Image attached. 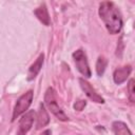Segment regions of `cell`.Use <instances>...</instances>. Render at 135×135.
Listing matches in <instances>:
<instances>
[{
  "instance_id": "cell-1",
  "label": "cell",
  "mask_w": 135,
  "mask_h": 135,
  "mask_svg": "<svg viewBox=\"0 0 135 135\" xmlns=\"http://www.w3.org/2000/svg\"><path fill=\"white\" fill-rule=\"evenodd\" d=\"M98 14L103 21L108 32L112 35L118 34L122 27V16L116 4L112 1H103L99 4Z\"/></svg>"
},
{
  "instance_id": "cell-2",
  "label": "cell",
  "mask_w": 135,
  "mask_h": 135,
  "mask_svg": "<svg viewBox=\"0 0 135 135\" xmlns=\"http://www.w3.org/2000/svg\"><path fill=\"white\" fill-rule=\"evenodd\" d=\"M44 103L51 111L53 115H55L59 120L61 121H66L69 117L65 115V113L62 111V109L59 107L56 98V93L53 88H49L44 94Z\"/></svg>"
},
{
  "instance_id": "cell-3",
  "label": "cell",
  "mask_w": 135,
  "mask_h": 135,
  "mask_svg": "<svg viewBox=\"0 0 135 135\" xmlns=\"http://www.w3.org/2000/svg\"><path fill=\"white\" fill-rule=\"evenodd\" d=\"M33 97H34V93H33L32 90H30L26 93L22 94L17 99V102H16L15 108H14V111H13V118H12L13 121L16 120L20 115H22L23 113H25L27 111V109L32 104Z\"/></svg>"
},
{
  "instance_id": "cell-4",
  "label": "cell",
  "mask_w": 135,
  "mask_h": 135,
  "mask_svg": "<svg viewBox=\"0 0 135 135\" xmlns=\"http://www.w3.org/2000/svg\"><path fill=\"white\" fill-rule=\"evenodd\" d=\"M73 59H74V62H75V65L77 68V70L80 72V74L86 78L91 77L92 73H91V69L89 66V62H88V59H86V55L85 53L79 49L77 51H75L73 53Z\"/></svg>"
},
{
  "instance_id": "cell-5",
  "label": "cell",
  "mask_w": 135,
  "mask_h": 135,
  "mask_svg": "<svg viewBox=\"0 0 135 135\" xmlns=\"http://www.w3.org/2000/svg\"><path fill=\"white\" fill-rule=\"evenodd\" d=\"M36 119V113L35 111H28L26 112L20 119L19 121V128H18V132L17 135H25L31 128L33 127V123Z\"/></svg>"
},
{
  "instance_id": "cell-6",
  "label": "cell",
  "mask_w": 135,
  "mask_h": 135,
  "mask_svg": "<svg viewBox=\"0 0 135 135\" xmlns=\"http://www.w3.org/2000/svg\"><path fill=\"white\" fill-rule=\"evenodd\" d=\"M79 84L82 89V91L84 92V94L94 102H97V103H103L104 102V99L95 91V89L91 85L90 82H88L85 79L83 78H79Z\"/></svg>"
},
{
  "instance_id": "cell-7",
  "label": "cell",
  "mask_w": 135,
  "mask_h": 135,
  "mask_svg": "<svg viewBox=\"0 0 135 135\" xmlns=\"http://www.w3.org/2000/svg\"><path fill=\"white\" fill-rule=\"evenodd\" d=\"M131 71H132L131 65H123L121 68L116 69L114 71V74H113L114 82L117 84H121L122 82H124L128 79V77L130 76Z\"/></svg>"
},
{
  "instance_id": "cell-8",
  "label": "cell",
  "mask_w": 135,
  "mask_h": 135,
  "mask_svg": "<svg viewBox=\"0 0 135 135\" xmlns=\"http://www.w3.org/2000/svg\"><path fill=\"white\" fill-rule=\"evenodd\" d=\"M43 61H44V55L40 54L39 57L36 59V61L28 69V72H27V80L28 81L33 80L39 74V72L41 71V68L43 65Z\"/></svg>"
},
{
  "instance_id": "cell-9",
  "label": "cell",
  "mask_w": 135,
  "mask_h": 135,
  "mask_svg": "<svg viewBox=\"0 0 135 135\" xmlns=\"http://www.w3.org/2000/svg\"><path fill=\"white\" fill-rule=\"evenodd\" d=\"M34 14L35 16L46 26H49L51 24V18H50V15H49V11H47V7L45 5V3H42L40 4L35 11H34Z\"/></svg>"
},
{
  "instance_id": "cell-10",
  "label": "cell",
  "mask_w": 135,
  "mask_h": 135,
  "mask_svg": "<svg viewBox=\"0 0 135 135\" xmlns=\"http://www.w3.org/2000/svg\"><path fill=\"white\" fill-rule=\"evenodd\" d=\"M36 120H37V123H36V128L37 129L45 127L50 122V116H49V114H47V112H46V110H45L43 104L39 105V111L37 113Z\"/></svg>"
},
{
  "instance_id": "cell-11",
  "label": "cell",
  "mask_w": 135,
  "mask_h": 135,
  "mask_svg": "<svg viewBox=\"0 0 135 135\" xmlns=\"http://www.w3.org/2000/svg\"><path fill=\"white\" fill-rule=\"evenodd\" d=\"M112 127L115 135H132L128 126L122 121H114Z\"/></svg>"
},
{
  "instance_id": "cell-12",
  "label": "cell",
  "mask_w": 135,
  "mask_h": 135,
  "mask_svg": "<svg viewBox=\"0 0 135 135\" xmlns=\"http://www.w3.org/2000/svg\"><path fill=\"white\" fill-rule=\"evenodd\" d=\"M107 64H108L107 59L103 56H99L98 59H97V62H96V73H97L98 76L103 75V73L105 71V68H107Z\"/></svg>"
},
{
  "instance_id": "cell-13",
  "label": "cell",
  "mask_w": 135,
  "mask_h": 135,
  "mask_svg": "<svg viewBox=\"0 0 135 135\" xmlns=\"http://www.w3.org/2000/svg\"><path fill=\"white\" fill-rule=\"evenodd\" d=\"M128 91H129V99L131 102H134L135 100V92H134V79H130L129 84H128Z\"/></svg>"
},
{
  "instance_id": "cell-14",
  "label": "cell",
  "mask_w": 135,
  "mask_h": 135,
  "mask_svg": "<svg viewBox=\"0 0 135 135\" xmlns=\"http://www.w3.org/2000/svg\"><path fill=\"white\" fill-rule=\"evenodd\" d=\"M85 105H86V101L79 99V100H77V101L74 103V109L77 110V111H82Z\"/></svg>"
},
{
  "instance_id": "cell-15",
  "label": "cell",
  "mask_w": 135,
  "mask_h": 135,
  "mask_svg": "<svg viewBox=\"0 0 135 135\" xmlns=\"http://www.w3.org/2000/svg\"><path fill=\"white\" fill-rule=\"evenodd\" d=\"M41 135H51V131L50 130H45Z\"/></svg>"
}]
</instances>
